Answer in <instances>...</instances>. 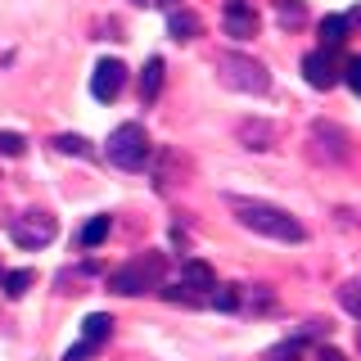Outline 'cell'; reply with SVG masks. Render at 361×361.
<instances>
[{
	"label": "cell",
	"instance_id": "cell-14",
	"mask_svg": "<svg viewBox=\"0 0 361 361\" xmlns=\"http://www.w3.org/2000/svg\"><path fill=\"white\" fill-rule=\"evenodd\" d=\"M32 280H37L32 271H5V280H0V285H5L9 298H23V293L32 289Z\"/></svg>",
	"mask_w": 361,
	"mask_h": 361
},
{
	"label": "cell",
	"instance_id": "cell-29",
	"mask_svg": "<svg viewBox=\"0 0 361 361\" xmlns=\"http://www.w3.org/2000/svg\"><path fill=\"white\" fill-rule=\"evenodd\" d=\"M0 280H5V271H0Z\"/></svg>",
	"mask_w": 361,
	"mask_h": 361
},
{
	"label": "cell",
	"instance_id": "cell-7",
	"mask_svg": "<svg viewBox=\"0 0 361 361\" xmlns=\"http://www.w3.org/2000/svg\"><path fill=\"white\" fill-rule=\"evenodd\" d=\"M302 77H307V86H316V90H330L338 82L334 50H312L307 59H302Z\"/></svg>",
	"mask_w": 361,
	"mask_h": 361
},
{
	"label": "cell",
	"instance_id": "cell-5",
	"mask_svg": "<svg viewBox=\"0 0 361 361\" xmlns=\"http://www.w3.org/2000/svg\"><path fill=\"white\" fill-rule=\"evenodd\" d=\"M54 235H59V226H54V217H45V212H23V217L9 221V240L18 248H45Z\"/></svg>",
	"mask_w": 361,
	"mask_h": 361
},
{
	"label": "cell",
	"instance_id": "cell-16",
	"mask_svg": "<svg viewBox=\"0 0 361 361\" xmlns=\"http://www.w3.org/2000/svg\"><path fill=\"white\" fill-rule=\"evenodd\" d=\"M240 135L248 140V149H271V135H276V131H271L267 122H248V127H244Z\"/></svg>",
	"mask_w": 361,
	"mask_h": 361
},
{
	"label": "cell",
	"instance_id": "cell-6",
	"mask_svg": "<svg viewBox=\"0 0 361 361\" xmlns=\"http://www.w3.org/2000/svg\"><path fill=\"white\" fill-rule=\"evenodd\" d=\"M122 82H127V63L122 59H99L95 73H90V95H95L99 104H109V99L122 95Z\"/></svg>",
	"mask_w": 361,
	"mask_h": 361
},
{
	"label": "cell",
	"instance_id": "cell-3",
	"mask_svg": "<svg viewBox=\"0 0 361 361\" xmlns=\"http://www.w3.org/2000/svg\"><path fill=\"white\" fill-rule=\"evenodd\" d=\"M217 77L231 90H244V95H267V90H271L267 68L257 59H248V54H221V59H217Z\"/></svg>",
	"mask_w": 361,
	"mask_h": 361
},
{
	"label": "cell",
	"instance_id": "cell-9",
	"mask_svg": "<svg viewBox=\"0 0 361 361\" xmlns=\"http://www.w3.org/2000/svg\"><path fill=\"white\" fill-rule=\"evenodd\" d=\"M226 32L231 37H257V9L253 0H226Z\"/></svg>",
	"mask_w": 361,
	"mask_h": 361
},
{
	"label": "cell",
	"instance_id": "cell-21",
	"mask_svg": "<svg viewBox=\"0 0 361 361\" xmlns=\"http://www.w3.org/2000/svg\"><path fill=\"white\" fill-rule=\"evenodd\" d=\"M23 149H27V140H23L18 131H0V154H9V158H18Z\"/></svg>",
	"mask_w": 361,
	"mask_h": 361
},
{
	"label": "cell",
	"instance_id": "cell-10",
	"mask_svg": "<svg viewBox=\"0 0 361 361\" xmlns=\"http://www.w3.org/2000/svg\"><path fill=\"white\" fill-rule=\"evenodd\" d=\"M348 14H325L321 18V50H338V45L348 41Z\"/></svg>",
	"mask_w": 361,
	"mask_h": 361
},
{
	"label": "cell",
	"instance_id": "cell-8",
	"mask_svg": "<svg viewBox=\"0 0 361 361\" xmlns=\"http://www.w3.org/2000/svg\"><path fill=\"white\" fill-rule=\"evenodd\" d=\"M180 289H190L195 298L203 302L212 289H217V276H212V267L208 262H199V257H190V262H180V280H176Z\"/></svg>",
	"mask_w": 361,
	"mask_h": 361
},
{
	"label": "cell",
	"instance_id": "cell-18",
	"mask_svg": "<svg viewBox=\"0 0 361 361\" xmlns=\"http://www.w3.org/2000/svg\"><path fill=\"white\" fill-rule=\"evenodd\" d=\"M104 235H109V217H90V221H86V231H82V244H86V248H95L99 240H104Z\"/></svg>",
	"mask_w": 361,
	"mask_h": 361
},
{
	"label": "cell",
	"instance_id": "cell-24",
	"mask_svg": "<svg viewBox=\"0 0 361 361\" xmlns=\"http://www.w3.org/2000/svg\"><path fill=\"white\" fill-rule=\"evenodd\" d=\"M90 353H99V348L95 343H77V348H68V353H63V361H86Z\"/></svg>",
	"mask_w": 361,
	"mask_h": 361
},
{
	"label": "cell",
	"instance_id": "cell-25",
	"mask_svg": "<svg viewBox=\"0 0 361 361\" xmlns=\"http://www.w3.org/2000/svg\"><path fill=\"white\" fill-rule=\"evenodd\" d=\"M348 23H353V27H361V5H357V9H348Z\"/></svg>",
	"mask_w": 361,
	"mask_h": 361
},
{
	"label": "cell",
	"instance_id": "cell-22",
	"mask_svg": "<svg viewBox=\"0 0 361 361\" xmlns=\"http://www.w3.org/2000/svg\"><path fill=\"white\" fill-rule=\"evenodd\" d=\"M343 82H348V90H357V95H361V54H357V59H348Z\"/></svg>",
	"mask_w": 361,
	"mask_h": 361
},
{
	"label": "cell",
	"instance_id": "cell-27",
	"mask_svg": "<svg viewBox=\"0 0 361 361\" xmlns=\"http://www.w3.org/2000/svg\"><path fill=\"white\" fill-rule=\"evenodd\" d=\"M131 5H154V0H131Z\"/></svg>",
	"mask_w": 361,
	"mask_h": 361
},
{
	"label": "cell",
	"instance_id": "cell-17",
	"mask_svg": "<svg viewBox=\"0 0 361 361\" xmlns=\"http://www.w3.org/2000/svg\"><path fill=\"white\" fill-rule=\"evenodd\" d=\"M54 149H63V154H77V158H86V154H90V140H86V135H54Z\"/></svg>",
	"mask_w": 361,
	"mask_h": 361
},
{
	"label": "cell",
	"instance_id": "cell-1",
	"mask_svg": "<svg viewBox=\"0 0 361 361\" xmlns=\"http://www.w3.org/2000/svg\"><path fill=\"white\" fill-rule=\"evenodd\" d=\"M231 212L240 217V226H248V231H257V235H267V240H280V244H302V240H307L302 221L293 217V212L276 208V203H262V199H231Z\"/></svg>",
	"mask_w": 361,
	"mask_h": 361
},
{
	"label": "cell",
	"instance_id": "cell-23",
	"mask_svg": "<svg viewBox=\"0 0 361 361\" xmlns=\"http://www.w3.org/2000/svg\"><path fill=\"white\" fill-rule=\"evenodd\" d=\"M267 361H298V343H280V348H271Z\"/></svg>",
	"mask_w": 361,
	"mask_h": 361
},
{
	"label": "cell",
	"instance_id": "cell-26",
	"mask_svg": "<svg viewBox=\"0 0 361 361\" xmlns=\"http://www.w3.org/2000/svg\"><path fill=\"white\" fill-rule=\"evenodd\" d=\"M321 361H343V357H338L334 348H321Z\"/></svg>",
	"mask_w": 361,
	"mask_h": 361
},
{
	"label": "cell",
	"instance_id": "cell-2",
	"mask_svg": "<svg viewBox=\"0 0 361 361\" xmlns=\"http://www.w3.org/2000/svg\"><path fill=\"white\" fill-rule=\"evenodd\" d=\"M104 154H109V163H113V167H122V172H140V167L149 163V154H154L149 131H145L140 122H122V127L109 135Z\"/></svg>",
	"mask_w": 361,
	"mask_h": 361
},
{
	"label": "cell",
	"instance_id": "cell-28",
	"mask_svg": "<svg viewBox=\"0 0 361 361\" xmlns=\"http://www.w3.org/2000/svg\"><path fill=\"white\" fill-rule=\"evenodd\" d=\"M158 5H167V9H172V5H176V0H158Z\"/></svg>",
	"mask_w": 361,
	"mask_h": 361
},
{
	"label": "cell",
	"instance_id": "cell-12",
	"mask_svg": "<svg viewBox=\"0 0 361 361\" xmlns=\"http://www.w3.org/2000/svg\"><path fill=\"white\" fill-rule=\"evenodd\" d=\"M113 334V316H104V312H90L86 321H82V343H104V338Z\"/></svg>",
	"mask_w": 361,
	"mask_h": 361
},
{
	"label": "cell",
	"instance_id": "cell-4",
	"mask_svg": "<svg viewBox=\"0 0 361 361\" xmlns=\"http://www.w3.org/2000/svg\"><path fill=\"white\" fill-rule=\"evenodd\" d=\"M158 285H163V257H158V253L135 257V262H127L122 271H113V276H109V289L122 293V298L145 293V289H158Z\"/></svg>",
	"mask_w": 361,
	"mask_h": 361
},
{
	"label": "cell",
	"instance_id": "cell-13",
	"mask_svg": "<svg viewBox=\"0 0 361 361\" xmlns=\"http://www.w3.org/2000/svg\"><path fill=\"white\" fill-rule=\"evenodd\" d=\"M158 90H163V59H149L140 73V99H158Z\"/></svg>",
	"mask_w": 361,
	"mask_h": 361
},
{
	"label": "cell",
	"instance_id": "cell-19",
	"mask_svg": "<svg viewBox=\"0 0 361 361\" xmlns=\"http://www.w3.org/2000/svg\"><path fill=\"white\" fill-rule=\"evenodd\" d=\"M338 302H343V307H348V312H353L357 321H361V280H348L343 293H338Z\"/></svg>",
	"mask_w": 361,
	"mask_h": 361
},
{
	"label": "cell",
	"instance_id": "cell-11",
	"mask_svg": "<svg viewBox=\"0 0 361 361\" xmlns=\"http://www.w3.org/2000/svg\"><path fill=\"white\" fill-rule=\"evenodd\" d=\"M199 14H190V9H172V14H167V32H172L176 41H195L199 37Z\"/></svg>",
	"mask_w": 361,
	"mask_h": 361
},
{
	"label": "cell",
	"instance_id": "cell-15",
	"mask_svg": "<svg viewBox=\"0 0 361 361\" xmlns=\"http://www.w3.org/2000/svg\"><path fill=\"white\" fill-rule=\"evenodd\" d=\"M276 18L285 23V27H298V23L307 18V9H302V0H276Z\"/></svg>",
	"mask_w": 361,
	"mask_h": 361
},
{
	"label": "cell",
	"instance_id": "cell-20",
	"mask_svg": "<svg viewBox=\"0 0 361 361\" xmlns=\"http://www.w3.org/2000/svg\"><path fill=\"white\" fill-rule=\"evenodd\" d=\"M208 302H212V307H221V312H235V307H240V293L226 289V285H217V289L208 293Z\"/></svg>",
	"mask_w": 361,
	"mask_h": 361
}]
</instances>
